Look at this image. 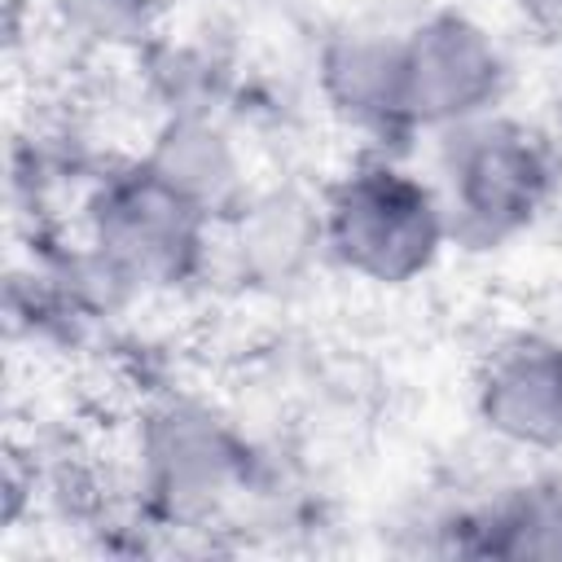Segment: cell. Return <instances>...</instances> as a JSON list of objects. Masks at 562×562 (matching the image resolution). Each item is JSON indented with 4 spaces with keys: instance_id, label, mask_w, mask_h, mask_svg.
I'll use <instances>...</instances> for the list:
<instances>
[{
    "instance_id": "6da1fadb",
    "label": "cell",
    "mask_w": 562,
    "mask_h": 562,
    "mask_svg": "<svg viewBox=\"0 0 562 562\" xmlns=\"http://www.w3.org/2000/svg\"><path fill=\"white\" fill-rule=\"evenodd\" d=\"M263 492L250 439L202 400H158L136 426V501L149 527L202 531Z\"/></svg>"
},
{
    "instance_id": "7a4b0ae2",
    "label": "cell",
    "mask_w": 562,
    "mask_h": 562,
    "mask_svg": "<svg viewBox=\"0 0 562 562\" xmlns=\"http://www.w3.org/2000/svg\"><path fill=\"white\" fill-rule=\"evenodd\" d=\"M435 189L452 246L492 250L527 233L558 189L553 145L501 110L435 136Z\"/></svg>"
},
{
    "instance_id": "3957f363",
    "label": "cell",
    "mask_w": 562,
    "mask_h": 562,
    "mask_svg": "<svg viewBox=\"0 0 562 562\" xmlns=\"http://www.w3.org/2000/svg\"><path fill=\"white\" fill-rule=\"evenodd\" d=\"M321 220L325 255L373 285L426 277L452 241L435 180L408 171L386 149L364 154L321 193Z\"/></svg>"
},
{
    "instance_id": "277c9868",
    "label": "cell",
    "mask_w": 562,
    "mask_h": 562,
    "mask_svg": "<svg viewBox=\"0 0 562 562\" xmlns=\"http://www.w3.org/2000/svg\"><path fill=\"white\" fill-rule=\"evenodd\" d=\"M79 220L83 246L127 299L189 285L211 259L215 224L171 193L140 158L105 167L88 184Z\"/></svg>"
},
{
    "instance_id": "5b68a950",
    "label": "cell",
    "mask_w": 562,
    "mask_h": 562,
    "mask_svg": "<svg viewBox=\"0 0 562 562\" xmlns=\"http://www.w3.org/2000/svg\"><path fill=\"white\" fill-rule=\"evenodd\" d=\"M400 35L413 132L439 136L501 110L509 61L483 22H474L461 9H435Z\"/></svg>"
},
{
    "instance_id": "8992f818",
    "label": "cell",
    "mask_w": 562,
    "mask_h": 562,
    "mask_svg": "<svg viewBox=\"0 0 562 562\" xmlns=\"http://www.w3.org/2000/svg\"><path fill=\"white\" fill-rule=\"evenodd\" d=\"M474 417L518 452L562 448V342L540 329L505 334L474 373Z\"/></svg>"
},
{
    "instance_id": "52a82bcc",
    "label": "cell",
    "mask_w": 562,
    "mask_h": 562,
    "mask_svg": "<svg viewBox=\"0 0 562 562\" xmlns=\"http://www.w3.org/2000/svg\"><path fill=\"white\" fill-rule=\"evenodd\" d=\"M316 92L325 110L395 154L413 132L408 97H404V35L382 26H347L329 35L316 53Z\"/></svg>"
},
{
    "instance_id": "ba28073f",
    "label": "cell",
    "mask_w": 562,
    "mask_h": 562,
    "mask_svg": "<svg viewBox=\"0 0 562 562\" xmlns=\"http://www.w3.org/2000/svg\"><path fill=\"white\" fill-rule=\"evenodd\" d=\"M140 162L215 228L246 202V158L224 114H162Z\"/></svg>"
},
{
    "instance_id": "9c48e42d",
    "label": "cell",
    "mask_w": 562,
    "mask_h": 562,
    "mask_svg": "<svg viewBox=\"0 0 562 562\" xmlns=\"http://www.w3.org/2000/svg\"><path fill=\"white\" fill-rule=\"evenodd\" d=\"M220 228L228 233L241 281L259 290H290L316 268V259H329L321 198L312 202L299 189L246 193V202Z\"/></svg>"
},
{
    "instance_id": "30bf717a",
    "label": "cell",
    "mask_w": 562,
    "mask_h": 562,
    "mask_svg": "<svg viewBox=\"0 0 562 562\" xmlns=\"http://www.w3.org/2000/svg\"><path fill=\"white\" fill-rule=\"evenodd\" d=\"M140 61L149 66L162 114H224V101L233 97V70L220 53L202 44L154 40Z\"/></svg>"
},
{
    "instance_id": "8fae6325",
    "label": "cell",
    "mask_w": 562,
    "mask_h": 562,
    "mask_svg": "<svg viewBox=\"0 0 562 562\" xmlns=\"http://www.w3.org/2000/svg\"><path fill=\"white\" fill-rule=\"evenodd\" d=\"M53 18L83 44L110 53H145L162 40V4L158 0H44Z\"/></svg>"
},
{
    "instance_id": "7c38bea8",
    "label": "cell",
    "mask_w": 562,
    "mask_h": 562,
    "mask_svg": "<svg viewBox=\"0 0 562 562\" xmlns=\"http://www.w3.org/2000/svg\"><path fill=\"white\" fill-rule=\"evenodd\" d=\"M527 22L544 26V31H558L562 26V0H509Z\"/></svg>"
}]
</instances>
